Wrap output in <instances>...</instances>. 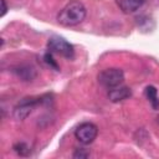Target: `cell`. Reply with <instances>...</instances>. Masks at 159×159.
Here are the masks:
<instances>
[{"instance_id":"cell-1","label":"cell","mask_w":159,"mask_h":159,"mask_svg":"<svg viewBox=\"0 0 159 159\" xmlns=\"http://www.w3.org/2000/svg\"><path fill=\"white\" fill-rule=\"evenodd\" d=\"M87 10L78 0H72L58 12L57 21L62 26H76L86 19Z\"/></svg>"},{"instance_id":"cell-2","label":"cell","mask_w":159,"mask_h":159,"mask_svg":"<svg viewBox=\"0 0 159 159\" xmlns=\"http://www.w3.org/2000/svg\"><path fill=\"white\" fill-rule=\"evenodd\" d=\"M123 81H124V73L120 68H117V67L104 68L98 75V82L103 87L109 88V89L113 87L120 86Z\"/></svg>"},{"instance_id":"cell-3","label":"cell","mask_w":159,"mask_h":159,"mask_svg":"<svg viewBox=\"0 0 159 159\" xmlns=\"http://www.w3.org/2000/svg\"><path fill=\"white\" fill-rule=\"evenodd\" d=\"M47 47H48V51L55 52V53L63 56L66 58H72L75 56L73 46L67 40H65L63 37H60V36L50 37V40L47 42Z\"/></svg>"},{"instance_id":"cell-4","label":"cell","mask_w":159,"mask_h":159,"mask_svg":"<svg viewBox=\"0 0 159 159\" xmlns=\"http://www.w3.org/2000/svg\"><path fill=\"white\" fill-rule=\"evenodd\" d=\"M97 134H98V128L96 124L91 122L81 123L75 130L76 139L82 144H91L97 138Z\"/></svg>"},{"instance_id":"cell-5","label":"cell","mask_w":159,"mask_h":159,"mask_svg":"<svg viewBox=\"0 0 159 159\" xmlns=\"http://www.w3.org/2000/svg\"><path fill=\"white\" fill-rule=\"evenodd\" d=\"M41 102H43L42 98H34V97L24 98L14 108V117H15V119H19V120L25 119L27 116H30V113L34 111V108L37 104H40Z\"/></svg>"},{"instance_id":"cell-6","label":"cell","mask_w":159,"mask_h":159,"mask_svg":"<svg viewBox=\"0 0 159 159\" xmlns=\"http://www.w3.org/2000/svg\"><path fill=\"white\" fill-rule=\"evenodd\" d=\"M132 96V91L129 87L125 86H117L109 89L108 92V98L111 99V102H120L124 101L127 98H129Z\"/></svg>"},{"instance_id":"cell-7","label":"cell","mask_w":159,"mask_h":159,"mask_svg":"<svg viewBox=\"0 0 159 159\" xmlns=\"http://www.w3.org/2000/svg\"><path fill=\"white\" fill-rule=\"evenodd\" d=\"M144 1L145 0H116V4L124 14H133L143 6Z\"/></svg>"},{"instance_id":"cell-8","label":"cell","mask_w":159,"mask_h":159,"mask_svg":"<svg viewBox=\"0 0 159 159\" xmlns=\"http://www.w3.org/2000/svg\"><path fill=\"white\" fill-rule=\"evenodd\" d=\"M14 73L24 81H31L36 77V71L31 66H19L14 70Z\"/></svg>"},{"instance_id":"cell-9","label":"cell","mask_w":159,"mask_h":159,"mask_svg":"<svg viewBox=\"0 0 159 159\" xmlns=\"http://www.w3.org/2000/svg\"><path fill=\"white\" fill-rule=\"evenodd\" d=\"M145 96L147 98L149 99L152 107L154 109H158L159 108V97H158V91L154 86H148L145 88Z\"/></svg>"},{"instance_id":"cell-10","label":"cell","mask_w":159,"mask_h":159,"mask_svg":"<svg viewBox=\"0 0 159 159\" xmlns=\"http://www.w3.org/2000/svg\"><path fill=\"white\" fill-rule=\"evenodd\" d=\"M14 150L17 153V154H20V155H27L29 154V152H30V148L27 147V144L26 143H16L15 145H14Z\"/></svg>"},{"instance_id":"cell-11","label":"cell","mask_w":159,"mask_h":159,"mask_svg":"<svg viewBox=\"0 0 159 159\" xmlns=\"http://www.w3.org/2000/svg\"><path fill=\"white\" fill-rule=\"evenodd\" d=\"M43 60H45V62L50 66V67H52V68H55L56 71H60V67H58V65H57V62L53 60V57H52V55L50 53V52H47V53H45V56H43Z\"/></svg>"},{"instance_id":"cell-12","label":"cell","mask_w":159,"mask_h":159,"mask_svg":"<svg viewBox=\"0 0 159 159\" xmlns=\"http://www.w3.org/2000/svg\"><path fill=\"white\" fill-rule=\"evenodd\" d=\"M88 155H89V153H87V152L84 153L83 149H77L73 154V158H87Z\"/></svg>"},{"instance_id":"cell-13","label":"cell","mask_w":159,"mask_h":159,"mask_svg":"<svg viewBox=\"0 0 159 159\" xmlns=\"http://www.w3.org/2000/svg\"><path fill=\"white\" fill-rule=\"evenodd\" d=\"M7 11V6H6V2L5 0H1V16H4Z\"/></svg>"}]
</instances>
